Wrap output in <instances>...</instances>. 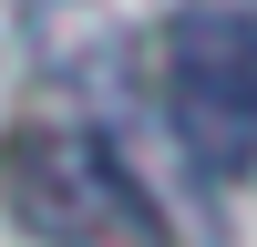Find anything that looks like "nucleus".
I'll list each match as a JSON object with an SVG mask.
<instances>
[{"mask_svg":"<svg viewBox=\"0 0 257 247\" xmlns=\"http://www.w3.org/2000/svg\"><path fill=\"white\" fill-rule=\"evenodd\" d=\"M0 196H11L21 237L41 247H175L165 206L144 196L123 144L93 124H21L0 144Z\"/></svg>","mask_w":257,"mask_h":247,"instance_id":"nucleus-1","label":"nucleus"},{"mask_svg":"<svg viewBox=\"0 0 257 247\" xmlns=\"http://www.w3.org/2000/svg\"><path fill=\"white\" fill-rule=\"evenodd\" d=\"M155 93L196 175L216 185L257 175V21L247 11H226V0L175 11L155 41Z\"/></svg>","mask_w":257,"mask_h":247,"instance_id":"nucleus-2","label":"nucleus"}]
</instances>
